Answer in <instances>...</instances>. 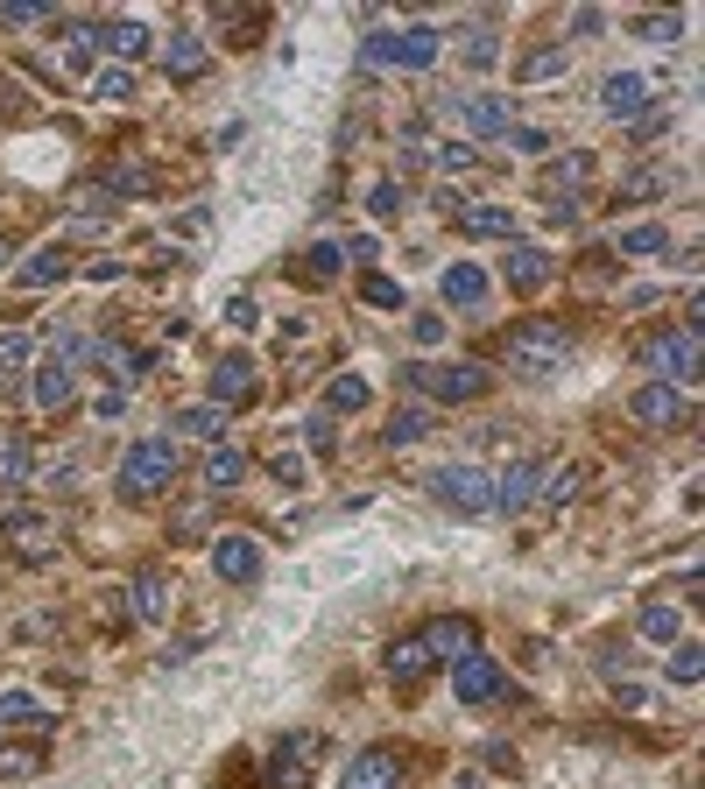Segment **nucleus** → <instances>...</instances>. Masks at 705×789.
<instances>
[{
	"instance_id": "53",
	"label": "nucleus",
	"mask_w": 705,
	"mask_h": 789,
	"mask_svg": "<svg viewBox=\"0 0 705 789\" xmlns=\"http://www.w3.org/2000/svg\"><path fill=\"white\" fill-rule=\"evenodd\" d=\"M367 211H374V219H395V211H403V184H374L367 190Z\"/></svg>"
},
{
	"instance_id": "35",
	"label": "nucleus",
	"mask_w": 705,
	"mask_h": 789,
	"mask_svg": "<svg viewBox=\"0 0 705 789\" xmlns=\"http://www.w3.org/2000/svg\"><path fill=\"white\" fill-rule=\"evenodd\" d=\"M106 190H113V198H148L156 177H148L142 163H113V169H106Z\"/></svg>"
},
{
	"instance_id": "14",
	"label": "nucleus",
	"mask_w": 705,
	"mask_h": 789,
	"mask_svg": "<svg viewBox=\"0 0 705 789\" xmlns=\"http://www.w3.org/2000/svg\"><path fill=\"white\" fill-rule=\"evenodd\" d=\"M247 395H255V360H247V353L212 360V402H219V409H240Z\"/></svg>"
},
{
	"instance_id": "13",
	"label": "nucleus",
	"mask_w": 705,
	"mask_h": 789,
	"mask_svg": "<svg viewBox=\"0 0 705 789\" xmlns=\"http://www.w3.org/2000/svg\"><path fill=\"white\" fill-rule=\"evenodd\" d=\"M537 494H543V466H537V458H522V466H508L501 479H494V508H501V515L537 508Z\"/></svg>"
},
{
	"instance_id": "62",
	"label": "nucleus",
	"mask_w": 705,
	"mask_h": 789,
	"mask_svg": "<svg viewBox=\"0 0 705 789\" xmlns=\"http://www.w3.org/2000/svg\"><path fill=\"white\" fill-rule=\"evenodd\" d=\"M416 339H424V345H437V339H445V324H437V311H424V318H416Z\"/></svg>"
},
{
	"instance_id": "33",
	"label": "nucleus",
	"mask_w": 705,
	"mask_h": 789,
	"mask_svg": "<svg viewBox=\"0 0 705 789\" xmlns=\"http://www.w3.org/2000/svg\"><path fill=\"white\" fill-rule=\"evenodd\" d=\"M0 479H8V487L35 479V445H29V437H8V445H0Z\"/></svg>"
},
{
	"instance_id": "19",
	"label": "nucleus",
	"mask_w": 705,
	"mask_h": 789,
	"mask_svg": "<svg viewBox=\"0 0 705 789\" xmlns=\"http://www.w3.org/2000/svg\"><path fill=\"white\" fill-rule=\"evenodd\" d=\"M501 276H508V290L537 297L543 282H550V255H543V247H508V268H501Z\"/></svg>"
},
{
	"instance_id": "48",
	"label": "nucleus",
	"mask_w": 705,
	"mask_h": 789,
	"mask_svg": "<svg viewBox=\"0 0 705 789\" xmlns=\"http://www.w3.org/2000/svg\"><path fill=\"white\" fill-rule=\"evenodd\" d=\"M360 64H367V71H381V64H395V29H374L367 43H360Z\"/></svg>"
},
{
	"instance_id": "3",
	"label": "nucleus",
	"mask_w": 705,
	"mask_h": 789,
	"mask_svg": "<svg viewBox=\"0 0 705 789\" xmlns=\"http://www.w3.org/2000/svg\"><path fill=\"white\" fill-rule=\"evenodd\" d=\"M403 381H409V388H424V395H437V402H480V395H494V374H487V367H473V360H445V367H409Z\"/></svg>"
},
{
	"instance_id": "22",
	"label": "nucleus",
	"mask_w": 705,
	"mask_h": 789,
	"mask_svg": "<svg viewBox=\"0 0 705 789\" xmlns=\"http://www.w3.org/2000/svg\"><path fill=\"white\" fill-rule=\"evenodd\" d=\"M64 276H71V255H64V247H35V255L22 261V290H56Z\"/></svg>"
},
{
	"instance_id": "51",
	"label": "nucleus",
	"mask_w": 705,
	"mask_h": 789,
	"mask_svg": "<svg viewBox=\"0 0 705 789\" xmlns=\"http://www.w3.org/2000/svg\"><path fill=\"white\" fill-rule=\"evenodd\" d=\"M92 92H100V100H127V92H135V71L113 64V71H100V85H92Z\"/></svg>"
},
{
	"instance_id": "23",
	"label": "nucleus",
	"mask_w": 705,
	"mask_h": 789,
	"mask_svg": "<svg viewBox=\"0 0 705 789\" xmlns=\"http://www.w3.org/2000/svg\"><path fill=\"white\" fill-rule=\"evenodd\" d=\"M437 56H445V35H437V29H409V35H395V64H403V71H431Z\"/></svg>"
},
{
	"instance_id": "45",
	"label": "nucleus",
	"mask_w": 705,
	"mask_h": 789,
	"mask_svg": "<svg viewBox=\"0 0 705 789\" xmlns=\"http://www.w3.org/2000/svg\"><path fill=\"white\" fill-rule=\"evenodd\" d=\"M459 50H466V64H494V50H501V43H494L487 22H473V29L459 35Z\"/></svg>"
},
{
	"instance_id": "63",
	"label": "nucleus",
	"mask_w": 705,
	"mask_h": 789,
	"mask_svg": "<svg viewBox=\"0 0 705 789\" xmlns=\"http://www.w3.org/2000/svg\"><path fill=\"white\" fill-rule=\"evenodd\" d=\"M0 261H8V240H0Z\"/></svg>"
},
{
	"instance_id": "50",
	"label": "nucleus",
	"mask_w": 705,
	"mask_h": 789,
	"mask_svg": "<svg viewBox=\"0 0 705 789\" xmlns=\"http://www.w3.org/2000/svg\"><path fill=\"white\" fill-rule=\"evenodd\" d=\"M79 360H92V339L85 332H56V367H79Z\"/></svg>"
},
{
	"instance_id": "16",
	"label": "nucleus",
	"mask_w": 705,
	"mask_h": 789,
	"mask_svg": "<svg viewBox=\"0 0 705 789\" xmlns=\"http://www.w3.org/2000/svg\"><path fill=\"white\" fill-rule=\"evenodd\" d=\"M339 268H346V247H332V240H311V247H297V255H290V276L303 282V290L332 282Z\"/></svg>"
},
{
	"instance_id": "18",
	"label": "nucleus",
	"mask_w": 705,
	"mask_h": 789,
	"mask_svg": "<svg viewBox=\"0 0 705 789\" xmlns=\"http://www.w3.org/2000/svg\"><path fill=\"white\" fill-rule=\"evenodd\" d=\"M424 669H431V648H424V634H395V642L381 648V677L409 684V677H424Z\"/></svg>"
},
{
	"instance_id": "40",
	"label": "nucleus",
	"mask_w": 705,
	"mask_h": 789,
	"mask_svg": "<svg viewBox=\"0 0 705 789\" xmlns=\"http://www.w3.org/2000/svg\"><path fill=\"white\" fill-rule=\"evenodd\" d=\"M71 211H85V219L100 211V219H113V211H121V198H113L106 184H79V190H71Z\"/></svg>"
},
{
	"instance_id": "52",
	"label": "nucleus",
	"mask_w": 705,
	"mask_h": 789,
	"mask_svg": "<svg viewBox=\"0 0 705 789\" xmlns=\"http://www.w3.org/2000/svg\"><path fill=\"white\" fill-rule=\"evenodd\" d=\"M663 127H671V113H663V106H642L635 121H628V134H635V142H656Z\"/></svg>"
},
{
	"instance_id": "44",
	"label": "nucleus",
	"mask_w": 705,
	"mask_h": 789,
	"mask_svg": "<svg viewBox=\"0 0 705 789\" xmlns=\"http://www.w3.org/2000/svg\"><path fill=\"white\" fill-rule=\"evenodd\" d=\"M579 487H585V473L564 466L558 479H543V508H564V500H579Z\"/></svg>"
},
{
	"instance_id": "43",
	"label": "nucleus",
	"mask_w": 705,
	"mask_h": 789,
	"mask_svg": "<svg viewBox=\"0 0 705 789\" xmlns=\"http://www.w3.org/2000/svg\"><path fill=\"white\" fill-rule=\"evenodd\" d=\"M437 169H445V177H473V169H480V156H473L466 142H437Z\"/></svg>"
},
{
	"instance_id": "8",
	"label": "nucleus",
	"mask_w": 705,
	"mask_h": 789,
	"mask_svg": "<svg viewBox=\"0 0 705 789\" xmlns=\"http://www.w3.org/2000/svg\"><path fill=\"white\" fill-rule=\"evenodd\" d=\"M452 691H459V705H494V698H508V669L494 656H466V663H452Z\"/></svg>"
},
{
	"instance_id": "5",
	"label": "nucleus",
	"mask_w": 705,
	"mask_h": 789,
	"mask_svg": "<svg viewBox=\"0 0 705 789\" xmlns=\"http://www.w3.org/2000/svg\"><path fill=\"white\" fill-rule=\"evenodd\" d=\"M431 500L452 508V515H487L494 508V473H480V466H437L431 473Z\"/></svg>"
},
{
	"instance_id": "30",
	"label": "nucleus",
	"mask_w": 705,
	"mask_h": 789,
	"mask_svg": "<svg viewBox=\"0 0 705 789\" xmlns=\"http://www.w3.org/2000/svg\"><path fill=\"white\" fill-rule=\"evenodd\" d=\"M650 198H671V169H635V177H621V205H650Z\"/></svg>"
},
{
	"instance_id": "1",
	"label": "nucleus",
	"mask_w": 705,
	"mask_h": 789,
	"mask_svg": "<svg viewBox=\"0 0 705 789\" xmlns=\"http://www.w3.org/2000/svg\"><path fill=\"white\" fill-rule=\"evenodd\" d=\"M177 473H184L177 437H135L121 451V500H148V494L177 487Z\"/></svg>"
},
{
	"instance_id": "38",
	"label": "nucleus",
	"mask_w": 705,
	"mask_h": 789,
	"mask_svg": "<svg viewBox=\"0 0 705 789\" xmlns=\"http://www.w3.org/2000/svg\"><path fill=\"white\" fill-rule=\"evenodd\" d=\"M677 634H684V621H677V613H671V606H642V642H656V648H671V642H677Z\"/></svg>"
},
{
	"instance_id": "12",
	"label": "nucleus",
	"mask_w": 705,
	"mask_h": 789,
	"mask_svg": "<svg viewBox=\"0 0 705 789\" xmlns=\"http://www.w3.org/2000/svg\"><path fill=\"white\" fill-rule=\"evenodd\" d=\"M339 789H403V755H388V747H367V755L346 761Z\"/></svg>"
},
{
	"instance_id": "28",
	"label": "nucleus",
	"mask_w": 705,
	"mask_h": 789,
	"mask_svg": "<svg viewBox=\"0 0 705 789\" xmlns=\"http://www.w3.org/2000/svg\"><path fill=\"white\" fill-rule=\"evenodd\" d=\"M431 409H395L388 416V430H381V445H395V451H403V445H424V437H431Z\"/></svg>"
},
{
	"instance_id": "59",
	"label": "nucleus",
	"mask_w": 705,
	"mask_h": 789,
	"mask_svg": "<svg viewBox=\"0 0 705 789\" xmlns=\"http://www.w3.org/2000/svg\"><path fill=\"white\" fill-rule=\"evenodd\" d=\"M8 22H22V29H29V22H50V8H35V0H22V8H8Z\"/></svg>"
},
{
	"instance_id": "31",
	"label": "nucleus",
	"mask_w": 705,
	"mask_h": 789,
	"mask_svg": "<svg viewBox=\"0 0 705 789\" xmlns=\"http://www.w3.org/2000/svg\"><path fill=\"white\" fill-rule=\"evenodd\" d=\"M516 79L522 85H550V79H564V50L550 43V50H529L522 64H516Z\"/></svg>"
},
{
	"instance_id": "49",
	"label": "nucleus",
	"mask_w": 705,
	"mask_h": 789,
	"mask_svg": "<svg viewBox=\"0 0 705 789\" xmlns=\"http://www.w3.org/2000/svg\"><path fill=\"white\" fill-rule=\"evenodd\" d=\"M360 297H367L374 311H403V303H409V297H403V282H381V276H374V282H367V290H360Z\"/></svg>"
},
{
	"instance_id": "47",
	"label": "nucleus",
	"mask_w": 705,
	"mask_h": 789,
	"mask_svg": "<svg viewBox=\"0 0 705 789\" xmlns=\"http://www.w3.org/2000/svg\"><path fill=\"white\" fill-rule=\"evenodd\" d=\"M593 156H585V148H571V156H558V163H550V177H558V184H585V177H593Z\"/></svg>"
},
{
	"instance_id": "42",
	"label": "nucleus",
	"mask_w": 705,
	"mask_h": 789,
	"mask_svg": "<svg viewBox=\"0 0 705 789\" xmlns=\"http://www.w3.org/2000/svg\"><path fill=\"white\" fill-rule=\"evenodd\" d=\"M43 719V705L29 698V691H8V698H0V726H35Z\"/></svg>"
},
{
	"instance_id": "26",
	"label": "nucleus",
	"mask_w": 705,
	"mask_h": 789,
	"mask_svg": "<svg viewBox=\"0 0 705 789\" xmlns=\"http://www.w3.org/2000/svg\"><path fill=\"white\" fill-rule=\"evenodd\" d=\"M163 64H169V79H184V85H190V79H205V64H212V50H205L198 35H177Z\"/></svg>"
},
{
	"instance_id": "25",
	"label": "nucleus",
	"mask_w": 705,
	"mask_h": 789,
	"mask_svg": "<svg viewBox=\"0 0 705 789\" xmlns=\"http://www.w3.org/2000/svg\"><path fill=\"white\" fill-rule=\"evenodd\" d=\"M198 473H205V487L226 494V487H240V479H247V458H240L234 445H212V451L198 458Z\"/></svg>"
},
{
	"instance_id": "58",
	"label": "nucleus",
	"mask_w": 705,
	"mask_h": 789,
	"mask_svg": "<svg viewBox=\"0 0 705 789\" xmlns=\"http://www.w3.org/2000/svg\"><path fill=\"white\" fill-rule=\"evenodd\" d=\"M508 142H516L522 156H543V148H550V142H543V127H508Z\"/></svg>"
},
{
	"instance_id": "32",
	"label": "nucleus",
	"mask_w": 705,
	"mask_h": 789,
	"mask_svg": "<svg viewBox=\"0 0 705 789\" xmlns=\"http://www.w3.org/2000/svg\"><path fill=\"white\" fill-rule=\"evenodd\" d=\"M325 409H332V416H353V409H367V381H360V374H339V381H325Z\"/></svg>"
},
{
	"instance_id": "2",
	"label": "nucleus",
	"mask_w": 705,
	"mask_h": 789,
	"mask_svg": "<svg viewBox=\"0 0 705 789\" xmlns=\"http://www.w3.org/2000/svg\"><path fill=\"white\" fill-rule=\"evenodd\" d=\"M564 353H571V339H564V324H516V332L501 339V360L516 374H550V367H564Z\"/></svg>"
},
{
	"instance_id": "54",
	"label": "nucleus",
	"mask_w": 705,
	"mask_h": 789,
	"mask_svg": "<svg viewBox=\"0 0 705 789\" xmlns=\"http://www.w3.org/2000/svg\"><path fill=\"white\" fill-rule=\"evenodd\" d=\"M303 437H311V451H339V423H332L325 409L311 416V430H303Z\"/></svg>"
},
{
	"instance_id": "17",
	"label": "nucleus",
	"mask_w": 705,
	"mask_h": 789,
	"mask_svg": "<svg viewBox=\"0 0 705 789\" xmlns=\"http://www.w3.org/2000/svg\"><path fill=\"white\" fill-rule=\"evenodd\" d=\"M600 106H606V121H635V113L650 106V79H635V71H614V79L600 85Z\"/></svg>"
},
{
	"instance_id": "11",
	"label": "nucleus",
	"mask_w": 705,
	"mask_h": 789,
	"mask_svg": "<svg viewBox=\"0 0 705 789\" xmlns=\"http://www.w3.org/2000/svg\"><path fill=\"white\" fill-rule=\"evenodd\" d=\"M212 571L226 585H255L261 579V543L255 536H212Z\"/></svg>"
},
{
	"instance_id": "20",
	"label": "nucleus",
	"mask_w": 705,
	"mask_h": 789,
	"mask_svg": "<svg viewBox=\"0 0 705 789\" xmlns=\"http://www.w3.org/2000/svg\"><path fill=\"white\" fill-rule=\"evenodd\" d=\"M29 402L43 416H56L71 402V367H56V360H43V367H35V381H29Z\"/></svg>"
},
{
	"instance_id": "24",
	"label": "nucleus",
	"mask_w": 705,
	"mask_h": 789,
	"mask_svg": "<svg viewBox=\"0 0 705 789\" xmlns=\"http://www.w3.org/2000/svg\"><path fill=\"white\" fill-rule=\"evenodd\" d=\"M163 613H169V579L156 564H142L135 571V621H163Z\"/></svg>"
},
{
	"instance_id": "36",
	"label": "nucleus",
	"mask_w": 705,
	"mask_h": 789,
	"mask_svg": "<svg viewBox=\"0 0 705 789\" xmlns=\"http://www.w3.org/2000/svg\"><path fill=\"white\" fill-rule=\"evenodd\" d=\"M219 430H226V409H219V402H198V409L177 416V437H219Z\"/></svg>"
},
{
	"instance_id": "34",
	"label": "nucleus",
	"mask_w": 705,
	"mask_h": 789,
	"mask_svg": "<svg viewBox=\"0 0 705 789\" xmlns=\"http://www.w3.org/2000/svg\"><path fill=\"white\" fill-rule=\"evenodd\" d=\"M205 529H212V515H205V500H177V508H169V536H177V543H198Z\"/></svg>"
},
{
	"instance_id": "9",
	"label": "nucleus",
	"mask_w": 705,
	"mask_h": 789,
	"mask_svg": "<svg viewBox=\"0 0 705 789\" xmlns=\"http://www.w3.org/2000/svg\"><path fill=\"white\" fill-rule=\"evenodd\" d=\"M424 648H431V663H466V656H480V627L466 613H445V621L424 627Z\"/></svg>"
},
{
	"instance_id": "6",
	"label": "nucleus",
	"mask_w": 705,
	"mask_h": 789,
	"mask_svg": "<svg viewBox=\"0 0 705 789\" xmlns=\"http://www.w3.org/2000/svg\"><path fill=\"white\" fill-rule=\"evenodd\" d=\"M0 543H8V557H22V564H43L56 550V529H50L43 508H8L0 515Z\"/></svg>"
},
{
	"instance_id": "41",
	"label": "nucleus",
	"mask_w": 705,
	"mask_h": 789,
	"mask_svg": "<svg viewBox=\"0 0 705 789\" xmlns=\"http://www.w3.org/2000/svg\"><path fill=\"white\" fill-rule=\"evenodd\" d=\"M106 50H113V56H148V29H142V22H113V29H106Z\"/></svg>"
},
{
	"instance_id": "7",
	"label": "nucleus",
	"mask_w": 705,
	"mask_h": 789,
	"mask_svg": "<svg viewBox=\"0 0 705 789\" xmlns=\"http://www.w3.org/2000/svg\"><path fill=\"white\" fill-rule=\"evenodd\" d=\"M628 416H635V423H650V430H677V423L692 416V395L671 388V381H642V388L628 395Z\"/></svg>"
},
{
	"instance_id": "57",
	"label": "nucleus",
	"mask_w": 705,
	"mask_h": 789,
	"mask_svg": "<svg viewBox=\"0 0 705 789\" xmlns=\"http://www.w3.org/2000/svg\"><path fill=\"white\" fill-rule=\"evenodd\" d=\"M642 35H650V43H671V35H677V14H642V22H635Z\"/></svg>"
},
{
	"instance_id": "56",
	"label": "nucleus",
	"mask_w": 705,
	"mask_h": 789,
	"mask_svg": "<svg viewBox=\"0 0 705 789\" xmlns=\"http://www.w3.org/2000/svg\"><path fill=\"white\" fill-rule=\"evenodd\" d=\"M22 360H29V332H8V339H0V374L22 367Z\"/></svg>"
},
{
	"instance_id": "39",
	"label": "nucleus",
	"mask_w": 705,
	"mask_h": 789,
	"mask_svg": "<svg viewBox=\"0 0 705 789\" xmlns=\"http://www.w3.org/2000/svg\"><path fill=\"white\" fill-rule=\"evenodd\" d=\"M64 50H71V64H85L92 50H106V29L100 22H64Z\"/></svg>"
},
{
	"instance_id": "4",
	"label": "nucleus",
	"mask_w": 705,
	"mask_h": 789,
	"mask_svg": "<svg viewBox=\"0 0 705 789\" xmlns=\"http://www.w3.org/2000/svg\"><path fill=\"white\" fill-rule=\"evenodd\" d=\"M642 367H650L656 381H671V388H692L698 381V332H656L635 345Z\"/></svg>"
},
{
	"instance_id": "29",
	"label": "nucleus",
	"mask_w": 705,
	"mask_h": 789,
	"mask_svg": "<svg viewBox=\"0 0 705 789\" xmlns=\"http://www.w3.org/2000/svg\"><path fill=\"white\" fill-rule=\"evenodd\" d=\"M466 233H473V240H516V211L473 205V211H466Z\"/></svg>"
},
{
	"instance_id": "27",
	"label": "nucleus",
	"mask_w": 705,
	"mask_h": 789,
	"mask_svg": "<svg viewBox=\"0 0 705 789\" xmlns=\"http://www.w3.org/2000/svg\"><path fill=\"white\" fill-rule=\"evenodd\" d=\"M621 255H635V261H650V255H671V226H663V219H642V226H628V233H621Z\"/></svg>"
},
{
	"instance_id": "55",
	"label": "nucleus",
	"mask_w": 705,
	"mask_h": 789,
	"mask_svg": "<svg viewBox=\"0 0 705 789\" xmlns=\"http://www.w3.org/2000/svg\"><path fill=\"white\" fill-rule=\"evenodd\" d=\"M121 409H127V388H100V395H92V416H100V423H113Z\"/></svg>"
},
{
	"instance_id": "60",
	"label": "nucleus",
	"mask_w": 705,
	"mask_h": 789,
	"mask_svg": "<svg viewBox=\"0 0 705 789\" xmlns=\"http://www.w3.org/2000/svg\"><path fill=\"white\" fill-rule=\"evenodd\" d=\"M276 479L282 487H303V458H276Z\"/></svg>"
},
{
	"instance_id": "15",
	"label": "nucleus",
	"mask_w": 705,
	"mask_h": 789,
	"mask_svg": "<svg viewBox=\"0 0 705 789\" xmlns=\"http://www.w3.org/2000/svg\"><path fill=\"white\" fill-rule=\"evenodd\" d=\"M466 127L480 134V142H508V127H516V106H508L501 92H473V100H466Z\"/></svg>"
},
{
	"instance_id": "10",
	"label": "nucleus",
	"mask_w": 705,
	"mask_h": 789,
	"mask_svg": "<svg viewBox=\"0 0 705 789\" xmlns=\"http://www.w3.org/2000/svg\"><path fill=\"white\" fill-rule=\"evenodd\" d=\"M311 761H318V734H282L276 761H269L276 789H311Z\"/></svg>"
},
{
	"instance_id": "46",
	"label": "nucleus",
	"mask_w": 705,
	"mask_h": 789,
	"mask_svg": "<svg viewBox=\"0 0 705 789\" xmlns=\"http://www.w3.org/2000/svg\"><path fill=\"white\" fill-rule=\"evenodd\" d=\"M698 669H705L698 642H677V648H671V684H698Z\"/></svg>"
},
{
	"instance_id": "37",
	"label": "nucleus",
	"mask_w": 705,
	"mask_h": 789,
	"mask_svg": "<svg viewBox=\"0 0 705 789\" xmlns=\"http://www.w3.org/2000/svg\"><path fill=\"white\" fill-rule=\"evenodd\" d=\"M43 768V740H22V747H0V776L8 782H22V776H35Z\"/></svg>"
},
{
	"instance_id": "21",
	"label": "nucleus",
	"mask_w": 705,
	"mask_h": 789,
	"mask_svg": "<svg viewBox=\"0 0 705 789\" xmlns=\"http://www.w3.org/2000/svg\"><path fill=\"white\" fill-rule=\"evenodd\" d=\"M437 290H445V303H459V311H480V303H487V276L473 261H459V268H445Z\"/></svg>"
},
{
	"instance_id": "61",
	"label": "nucleus",
	"mask_w": 705,
	"mask_h": 789,
	"mask_svg": "<svg viewBox=\"0 0 705 789\" xmlns=\"http://www.w3.org/2000/svg\"><path fill=\"white\" fill-rule=\"evenodd\" d=\"M543 211H550V226H564V219H571V211H579V198H571V190H564V198H550Z\"/></svg>"
}]
</instances>
